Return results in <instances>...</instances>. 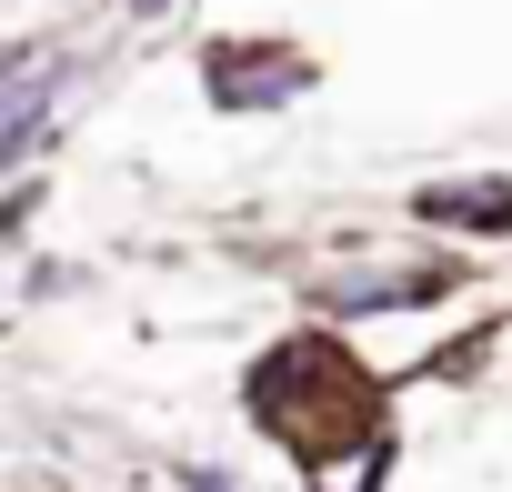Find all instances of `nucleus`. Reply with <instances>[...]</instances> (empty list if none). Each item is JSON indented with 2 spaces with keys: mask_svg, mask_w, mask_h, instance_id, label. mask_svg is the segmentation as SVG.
I'll return each mask as SVG.
<instances>
[{
  "mask_svg": "<svg viewBox=\"0 0 512 492\" xmlns=\"http://www.w3.org/2000/svg\"><path fill=\"white\" fill-rule=\"evenodd\" d=\"M131 11H141V21H151V11H171V0H131Z\"/></svg>",
  "mask_w": 512,
  "mask_h": 492,
  "instance_id": "6e6552de",
  "label": "nucleus"
},
{
  "mask_svg": "<svg viewBox=\"0 0 512 492\" xmlns=\"http://www.w3.org/2000/svg\"><path fill=\"white\" fill-rule=\"evenodd\" d=\"M442 292H462L452 262H362V272H332L312 302L342 312V322H362V312H412V302H442Z\"/></svg>",
  "mask_w": 512,
  "mask_h": 492,
  "instance_id": "7ed1b4c3",
  "label": "nucleus"
},
{
  "mask_svg": "<svg viewBox=\"0 0 512 492\" xmlns=\"http://www.w3.org/2000/svg\"><path fill=\"white\" fill-rule=\"evenodd\" d=\"M382 472H392V452L372 442V452H362V472H352V492H382Z\"/></svg>",
  "mask_w": 512,
  "mask_h": 492,
  "instance_id": "423d86ee",
  "label": "nucleus"
},
{
  "mask_svg": "<svg viewBox=\"0 0 512 492\" xmlns=\"http://www.w3.org/2000/svg\"><path fill=\"white\" fill-rule=\"evenodd\" d=\"M201 91L221 111H292L312 91V61L282 51V41H211L201 51Z\"/></svg>",
  "mask_w": 512,
  "mask_h": 492,
  "instance_id": "f03ea898",
  "label": "nucleus"
},
{
  "mask_svg": "<svg viewBox=\"0 0 512 492\" xmlns=\"http://www.w3.org/2000/svg\"><path fill=\"white\" fill-rule=\"evenodd\" d=\"M412 221L432 231H472V241H512V181H422Z\"/></svg>",
  "mask_w": 512,
  "mask_h": 492,
  "instance_id": "20e7f679",
  "label": "nucleus"
},
{
  "mask_svg": "<svg viewBox=\"0 0 512 492\" xmlns=\"http://www.w3.org/2000/svg\"><path fill=\"white\" fill-rule=\"evenodd\" d=\"M181 482H191V492H231V482H221V472H201V462H191V472H181Z\"/></svg>",
  "mask_w": 512,
  "mask_h": 492,
  "instance_id": "0eeeda50",
  "label": "nucleus"
},
{
  "mask_svg": "<svg viewBox=\"0 0 512 492\" xmlns=\"http://www.w3.org/2000/svg\"><path fill=\"white\" fill-rule=\"evenodd\" d=\"M251 422H262L292 462H312V472L322 462H362L382 442V382L342 342L292 332V342H272L251 362Z\"/></svg>",
  "mask_w": 512,
  "mask_h": 492,
  "instance_id": "f257e3e1",
  "label": "nucleus"
},
{
  "mask_svg": "<svg viewBox=\"0 0 512 492\" xmlns=\"http://www.w3.org/2000/svg\"><path fill=\"white\" fill-rule=\"evenodd\" d=\"M51 61H21L11 71V111H0V161H31L41 151V121H51Z\"/></svg>",
  "mask_w": 512,
  "mask_h": 492,
  "instance_id": "39448f33",
  "label": "nucleus"
}]
</instances>
